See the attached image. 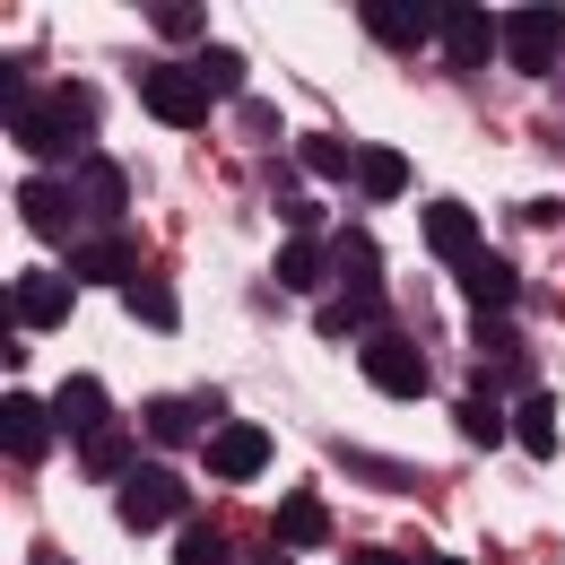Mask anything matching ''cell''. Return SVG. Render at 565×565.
Listing matches in <instances>:
<instances>
[{
  "label": "cell",
  "instance_id": "836d02e7",
  "mask_svg": "<svg viewBox=\"0 0 565 565\" xmlns=\"http://www.w3.org/2000/svg\"><path fill=\"white\" fill-rule=\"evenodd\" d=\"M426 565H461V557H426Z\"/></svg>",
  "mask_w": 565,
  "mask_h": 565
},
{
  "label": "cell",
  "instance_id": "d6986e66",
  "mask_svg": "<svg viewBox=\"0 0 565 565\" xmlns=\"http://www.w3.org/2000/svg\"><path fill=\"white\" fill-rule=\"evenodd\" d=\"M201 418H226L217 392H201V401H148V444H192Z\"/></svg>",
  "mask_w": 565,
  "mask_h": 565
},
{
  "label": "cell",
  "instance_id": "f1b7e54d",
  "mask_svg": "<svg viewBox=\"0 0 565 565\" xmlns=\"http://www.w3.org/2000/svg\"><path fill=\"white\" fill-rule=\"evenodd\" d=\"M174 565H226V531H217V522H183Z\"/></svg>",
  "mask_w": 565,
  "mask_h": 565
},
{
  "label": "cell",
  "instance_id": "44dd1931",
  "mask_svg": "<svg viewBox=\"0 0 565 565\" xmlns=\"http://www.w3.org/2000/svg\"><path fill=\"white\" fill-rule=\"evenodd\" d=\"M356 192L365 201H401L409 192V157L401 148H356Z\"/></svg>",
  "mask_w": 565,
  "mask_h": 565
},
{
  "label": "cell",
  "instance_id": "5b68a950",
  "mask_svg": "<svg viewBox=\"0 0 565 565\" xmlns=\"http://www.w3.org/2000/svg\"><path fill=\"white\" fill-rule=\"evenodd\" d=\"M140 105L157 114V122H174V131H201V122H210V87L192 78V62H148Z\"/></svg>",
  "mask_w": 565,
  "mask_h": 565
},
{
  "label": "cell",
  "instance_id": "cb8c5ba5",
  "mask_svg": "<svg viewBox=\"0 0 565 565\" xmlns=\"http://www.w3.org/2000/svg\"><path fill=\"white\" fill-rule=\"evenodd\" d=\"M331 270H340L349 287H383V244H374L365 226H349V235L331 244Z\"/></svg>",
  "mask_w": 565,
  "mask_h": 565
},
{
  "label": "cell",
  "instance_id": "d4e9b609",
  "mask_svg": "<svg viewBox=\"0 0 565 565\" xmlns=\"http://www.w3.org/2000/svg\"><path fill=\"white\" fill-rule=\"evenodd\" d=\"M322 279H331V253H322V244H287L279 253V287L287 296H313Z\"/></svg>",
  "mask_w": 565,
  "mask_h": 565
},
{
  "label": "cell",
  "instance_id": "ba28073f",
  "mask_svg": "<svg viewBox=\"0 0 565 565\" xmlns=\"http://www.w3.org/2000/svg\"><path fill=\"white\" fill-rule=\"evenodd\" d=\"M444 62L452 71H488L495 62V9H479V0H444Z\"/></svg>",
  "mask_w": 565,
  "mask_h": 565
},
{
  "label": "cell",
  "instance_id": "7a4b0ae2",
  "mask_svg": "<svg viewBox=\"0 0 565 565\" xmlns=\"http://www.w3.org/2000/svg\"><path fill=\"white\" fill-rule=\"evenodd\" d=\"M495 53H504L522 78H548V71H557V53H565V9H548V0L504 9V18H495Z\"/></svg>",
  "mask_w": 565,
  "mask_h": 565
},
{
  "label": "cell",
  "instance_id": "30bf717a",
  "mask_svg": "<svg viewBox=\"0 0 565 565\" xmlns=\"http://www.w3.org/2000/svg\"><path fill=\"white\" fill-rule=\"evenodd\" d=\"M140 279V253H131V235L114 226V235H78L71 244V287H131Z\"/></svg>",
  "mask_w": 565,
  "mask_h": 565
},
{
  "label": "cell",
  "instance_id": "ffe728a7",
  "mask_svg": "<svg viewBox=\"0 0 565 565\" xmlns=\"http://www.w3.org/2000/svg\"><path fill=\"white\" fill-rule=\"evenodd\" d=\"M270 531H279V548H322L331 540V513H322V495H287L279 513H270Z\"/></svg>",
  "mask_w": 565,
  "mask_h": 565
},
{
  "label": "cell",
  "instance_id": "484cf974",
  "mask_svg": "<svg viewBox=\"0 0 565 565\" xmlns=\"http://www.w3.org/2000/svg\"><path fill=\"white\" fill-rule=\"evenodd\" d=\"M192 78L210 87V105H217V96H235V87H244V53H235V44H201Z\"/></svg>",
  "mask_w": 565,
  "mask_h": 565
},
{
  "label": "cell",
  "instance_id": "4316f807",
  "mask_svg": "<svg viewBox=\"0 0 565 565\" xmlns=\"http://www.w3.org/2000/svg\"><path fill=\"white\" fill-rule=\"evenodd\" d=\"M122 305H131V322H148V331H174V322H183V313H174V296H166V287H148V279L122 287Z\"/></svg>",
  "mask_w": 565,
  "mask_h": 565
},
{
  "label": "cell",
  "instance_id": "1f68e13d",
  "mask_svg": "<svg viewBox=\"0 0 565 565\" xmlns=\"http://www.w3.org/2000/svg\"><path fill=\"white\" fill-rule=\"evenodd\" d=\"M356 565H401V557L392 548H356Z\"/></svg>",
  "mask_w": 565,
  "mask_h": 565
},
{
  "label": "cell",
  "instance_id": "3957f363",
  "mask_svg": "<svg viewBox=\"0 0 565 565\" xmlns=\"http://www.w3.org/2000/svg\"><path fill=\"white\" fill-rule=\"evenodd\" d=\"M356 365H365V383H374L383 401H426V383H435L426 349H418V340H401V331H374Z\"/></svg>",
  "mask_w": 565,
  "mask_h": 565
},
{
  "label": "cell",
  "instance_id": "5bb4252c",
  "mask_svg": "<svg viewBox=\"0 0 565 565\" xmlns=\"http://www.w3.org/2000/svg\"><path fill=\"white\" fill-rule=\"evenodd\" d=\"M53 418H62L71 444H87L96 426H114V401H105V383H96V374H71V383L53 392Z\"/></svg>",
  "mask_w": 565,
  "mask_h": 565
},
{
  "label": "cell",
  "instance_id": "9a60e30c",
  "mask_svg": "<svg viewBox=\"0 0 565 565\" xmlns=\"http://www.w3.org/2000/svg\"><path fill=\"white\" fill-rule=\"evenodd\" d=\"M78 470H87V479H131V470H140V435H131L122 418L96 426V435L78 444Z\"/></svg>",
  "mask_w": 565,
  "mask_h": 565
},
{
  "label": "cell",
  "instance_id": "f546056e",
  "mask_svg": "<svg viewBox=\"0 0 565 565\" xmlns=\"http://www.w3.org/2000/svg\"><path fill=\"white\" fill-rule=\"evenodd\" d=\"M157 35H174V44H201V0H157Z\"/></svg>",
  "mask_w": 565,
  "mask_h": 565
},
{
  "label": "cell",
  "instance_id": "d6a6232c",
  "mask_svg": "<svg viewBox=\"0 0 565 565\" xmlns=\"http://www.w3.org/2000/svg\"><path fill=\"white\" fill-rule=\"evenodd\" d=\"M35 565H71V557H53V548H44V557H35Z\"/></svg>",
  "mask_w": 565,
  "mask_h": 565
},
{
  "label": "cell",
  "instance_id": "83f0119b",
  "mask_svg": "<svg viewBox=\"0 0 565 565\" xmlns=\"http://www.w3.org/2000/svg\"><path fill=\"white\" fill-rule=\"evenodd\" d=\"M504 435H513V418H504L495 401H461V444H479V452H488V444H504Z\"/></svg>",
  "mask_w": 565,
  "mask_h": 565
},
{
  "label": "cell",
  "instance_id": "277c9868",
  "mask_svg": "<svg viewBox=\"0 0 565 565\" xmlns=\"http://www.w3.org/2000/svg\"><path fill=\"white\" fill-rule=\"evenodd\" d=\"M0 322L18 331H62L71 322V270H18L0 287Z\"/></svg>",
  "mask_w": 565,
  "mask_h": 565
},
{
  "label": "cell",
  "instance_id": "603a6c76",
  "mask_svg": "<svg viewBox=\"0 0 565 565\" xmlns=\"http://www.w3.org/2000/svg\"><path fill=\"white\" fill-rule=\"evenodd\" d=\"M296 166H305V174H322V183H356V157H349L340 131H305V140H296Z\"/></svg>",
  "mask_w": 565,
  "mask_h": 565
},
{
  "label": "cell",
  "instance_id": "7c38bea8",
  "mask_svg": "<svg viewBox=\"0 0 565 565\" xmlns=\"http://www.w3.org/2000/svg\"><path fill=\"white\" fill-rule=\"evenodd\" d=\"M53 435H62L53 401H26V392H9V401H0V452H9V461H44V452H53Z\"/></svg>",
  "mask_w": 565,
  "mask_h": 565
},
{
  "label": "cell",
  "instance_id": "2e32d148",
  "mask_svg": "<svg viewBox=\"0 0 565 565\" xmlns=\"http://www.w3.org/2000/svg\"><path fill=\"white\" fill-rule=\"evenodd\" d=\"M426 253H444V262L461 270V262L479 253V217L461 210V201H435V210H426Z\"/></svg>",
  "mask_w": 565,
  "mask_h": 565
},
{
  "label": "cell",
  "instance_id": "52a82bcc",
  "mask_svg": "<svg viewBox=\"0 0 565 565\" xmlns=\"http://www.w3.org/2000/svg\"><path fill=\"white\" fill-rule=\"evenodd\" d=\"M174 513H183V488H174V470H131V479H122V495H114V522H122V531H166V522H174Z\"/></svg>",
  "mask_w": 565,
  "mask_h": 565
},
{
  "label": "cell",
  "instance_id": "4dcf8cb0",
  "mask_svg": "<svg viewBox=\"0 0 565 565\" xmlns=\"http://www.w3.org/2000/svg\"><path fill=\"white\" fill-rule=\"evenodd\" d=\"M26 105H35V87H26V71H18V62H0V122H18Z\"/></svg>",
  "mask_w": 565,
  "mask_h": 565
},
{
  "label": "cell",
  "instance_id": "8fae6325",
  "mask_svg": "<svg viewBox=\"0 0 565 565\" xmlns=\"http://www.w3.org/2000/svg\"><path fill=\"white\" fill-rule=\"evenodd\" d=\"M18 217L44 235V244H78V192L62 174H26V192H18Z\"/></svg>",
  "mask_w": 565,
  "mask_h": 565
},
{
  "label": "cell",
  "instance_id": "ac0fdd59",
  "mask_svg": "<svg viewBox=\"0 0 565 565\" xmlns=\"http://www.w3.org/2000/svg\"><path fill=\"white\" fill-rule=\"evenodd\" d=\"M513 444H522V452H531V461H557V401H548V392H540V383H531V392H522V409H513Z\"/></svg>",
  "mask_w": 565,
  "mask_h": 565
},
{
  "label": "cell",
  "instance_id": "8992f818",
  "mask_svg": "<svg viewBox=\"0 0 565 565\" xmlns=\"http://www.w3.org/2000/svg\"><path fill=\"white\" fill-rule=\"evenodd\" d=\"M365 35L392 53H418L444 35V0H365Z\"/></svg>",
  "mask_w": 565,
  "mask_h": 565
},
{
  "label": "cell",
  "instance_id": "4fadbf2b",
  "mask_svg": "<svg viewBox=\"0 0 565 565\" xmlns=\"http://www.w3.org/2000/svg\"><path fill=\"white\" fill-rule=\"evenodd\" d=\"M210 470H217V479H262V470H270V426H226V418H217Z\"/></svg>",
  "mask_w": 565,
  "mask_h": 565
},
{
  "label": "cell",
  "instance_id": "9c48e42d",
  "mask_svg": "<svg viewBox=\"0 0 565 565\" xmlns=\"http://www.w3.org/2000/svg\"><path fill=\"white\" fill-rule=\"evenodd\" d=\"M71 192H78V217H87V226H96V235H114V217L131 210V174H122V166H114V157H78Z\"/></svg>",
  "mask_w": 565,
  "mask_h": 565
},
{
  "label": "cell",
  "instance_id": "e0dca14e",
  "mask_svg": "<svg viewBox=\"0 0 565 565\" xmlns=\"http://www.w3.org/2000/svg\"><path fill=\"white\" fill-rule=\"evenodd\" d=\"M461 296H470L479 313H504V305L522 296V279H513V262H495V253H470V262H461Z\"/></svg>",
  "mask_w": 565,
  "mask_h": 565
},
{
  "label": "cell",
  "instance_id": "6da1fadb",
  "mask_svg": "<svg viewBox=\"0 0 565 565\" xmlns=\"http://www.w3.org/2000/svg\"><path fill=\"white\" fill-rule=\"evenodd\" d=\"M9 131H18V148H26L35 166L87 157V140H96V87H53V96H35Z\"/></svg>",
  "mask_w": 565,
  "mask_h": 565
},
{
  "label": "cell",
  "instance_id": "7402d4cb",
  "mask_svg": "<svg viewBox=\"0 0 565 565\" xmlns=\"http://www.w3.org/2000/svg\"><path fill=\"white\" fill-rule=\"evenodd\" d=\"M322 331H331V340H349V331H383V287H349V296H331V305H322Z\"/></svg>",
  "mask_w": 565,
  "mask_h": 565
}]
</instances>
